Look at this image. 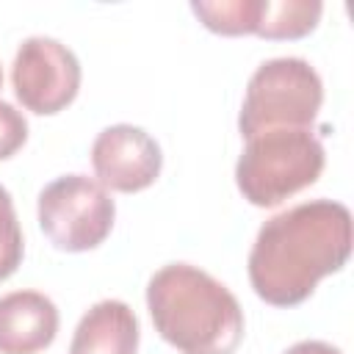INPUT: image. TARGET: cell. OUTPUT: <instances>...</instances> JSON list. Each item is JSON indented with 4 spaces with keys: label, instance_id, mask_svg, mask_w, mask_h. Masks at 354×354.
Returning <instances> with one entry per match:
<instances>
[{
    "label": "cell",
    "instance_id": "cell-14",
    "mask_svg": "<svg viewBox=\"0 0 354 354\" xmlns=\"http://www.w3.org/2000/svg\"><path fill=\"white\" fill-rule=\"evenodd\" d=\"M285 354H343V351L326 340H299Z\"/></svg>",
    "mask_w": 354,
    "mask_h": 354
},
{
    "label": "cell",
    "instance_id": "cell-3",
    "mask_svg": "<svg viewBox=\"0 0 354 354\" xmlns=\"http://www.w3.org/2000/svg\"><path fill=\"white\" fill-rule=\"evenodd\" d=\"M326 163L313 130H268L246 141L235 163V185L254 207H277L310 188Z\"/></svg>",
    "mask_w": 354,
    "mask_h": 354
},
{
    "label": "cell",
    "instance_id": "cell-6",
    "mask_svg": "<svg viewBox=\"0 0 354 354\" xmlns=\"http://www.w3.org/2000/svg\"><path fill=\"white\" fill-rule=\"evenodd\" d=\"M77 55L50 36H30L19 44L11 64V86L25 111L53 116L72 105L80 91Z\"/></svg>",
    "mask_w": 354,
    "mask_h": 354
},
{
    "label": "cell",
    "instance_id": "cell-5",
    "mask_svg": "<svg viewBox=\"0 0 354 354\" xmlns=\"http://www.w3.org/2000/svg\"><path fill=\"white\" fill-rule=\"evenodd\" d=\"M39 227L61 252L97 249L113 230L116 205L94 177L64 174L39 194Z\"/></svg>",
    "mask_w": 354,
    "mask_h": 354
},
{
    "label": "cell",
    "instance_id": "cell-2",
    "mask_svg": "<svg viewBox=\"0 0 354 354\" xmlns=\"http://www.w3.org/2000/svg\"><path fill=\"white\" fill-rule=\"evenodd\" d=\"M147 310L155 332L180 354H235L243 310L232 290L191 263H169L149 277Z\"/></svg>",
    "mask_w": 354,
    "mask_h": 354
},
{
    "label": "cell",
    "instance_id": "cell-11",
    "mask_svg": "<svg viewBox=\"0 0 354 354\" xmlns=\"http://www.w3.org/2000/svg\"><path fill=\"white\" fill-rule=\"evenodd\" d=\"M263 0H194L191 11L199 22L221 36H249L257 30Z\"/></svg>",
    "mask_w": 354,
    "mask_h": 354
},
{
    "label": "cell",
    "instance_id": "cell-7",
    "mask_svg": "<svg viewBox=\"0 0 354 354\" xmlns=\"http://www.w3.org/2000/svg\"><path fill=\"white\" fill-rule=\"evenodd\" d=\"M91 166L102 188L136 194L160 177L163 155L147 130L136 124H111L91 144Z\"/></svg>",
    "mask_w": 354,
    "mask_h": 354
},
{
    "label": "cell",
    "instance_id": "cell-9",
    "mask_svg": "<svg viewBox=\"0 0 354 354\" xmlns=\"http://www.w3.org/2000/svg\"><path fill=\"white\" fill-rule=\"evenodd\" d=\"M138 318L130 304L102 299L91 304L75 326L69 354H136Z\"/></svg>",
    "mask_w": 354,
    "mask_h": 354
},
{
    "label": "cell",
    "instance_id": "cell-1",
    "mask_svg": "<svg viewBox=\"0 0 354 354\" xmlns=\"http://www.w3.org/2000/svg\"><path fill=\"white\" fill-rule=\"evenodd\" d=\"M351 257V213L335 199H310L271 216L249 252V282L274 307L307 301L315 285Z\"/></svg>",
    "mask_w": 354,
    "mask_h": 354
},
{
    "label": "cell",
    "instance_id": "cell-8",
    "mask_svg": "<svg viewBox=\"0 0 354 354\" xmlns=\"http://www.w3.org/2000/svg\"><path fill=\"white\" fill-rule=\"evenodd\" d=\"M58 307L39 290L0 296V354H36L58 335Z\"/></svg>",
    "mask_w": 354,
    "mask_h": 354
},
{
    "label": "cell",
    "instance_id": "cell-15",
    "mask_svg": "<svg viewBox=\"0 0 354 354\" xmlns=\"http://www.w3.org/2000/svg\"><path fill=\"white\" fill-rule=\"evenodd\" d=\"M0 86H3V69H0Z\"/></svg>",
    "mask_w": 354,
    "mask_h": 354
},
{
    "label": "cell",
    "instance_id": "cell-13",
    "mask_svg": "<svg viewBox=\"0 0 354 354\" xmlns=\"http://www.w3.org/2000/svg\"><path fill=\"white\" fill-rule=\"evenodd\" d=\"M28 141V122L25 116L11 105L0 100V160H8L22 149Z\"/></svg>",
    "mask_w": 354,
    "mask_h": 354
},
{
    "label": "cell",
    "instance_id": "cell-10",
    "mask_svg": "<svg viewBox=\"0 0 354 354\" xmlns=\"http://www.w3.org/2000/svg\"><path fill=\"white\" fill-rule=\"evenodd\" d=\"M324 6L318 0H263L254 36L268 41L304 39L321 22Z\"/></svg>",
    "mask_w": 354,
    "mask_h": 354
},
{
    "label": "cell",
    "instance_id": "cell-12",
    "mask_svg": "<svg viewBox=\"0 0 354 354\" xmlns=\"http://www.w3.org/2000/svg\"><path fill=\"white\" fill-rule=\"evenodd\" d=\"M25 254V241H22V227L11 202V194L0 185V282L8 279Z\"/></svg>",
    "mask_w": 354,
    "mask_h": 354
},
{
    "label": "cell",
    "instance_id": "cell-4",
    "mask_svg": "<svg viewBox=\"0 0 354 354\" xmlns=\"http://www.w3.org/2000/svg\"><path fill=\"white\" fill-rule=\"evenodd\" d=\"M321 102V75L304 58H271L246 83L238 130L246 141L268 130H310Z\"/></svg>",
    "mask_w": 354,
    "mask_h": 354
}]
</instances>
